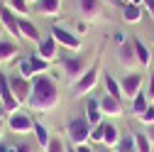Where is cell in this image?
Wrapping results in <instances>:
<instances>
[{
    "label": "cell",
    "instance_id": "obj_24",
    "mask_svg": "<svg viewBox=\"0 0 154 152\" xmlns=\"http://www.w3.org/2000/svg\"><path fill=\"white\" fill-rule=\"evenodd\" d=\"M25 59H27V64L32 66L34 76H42V74H44V71H49V66H51V62L42 59L39 54H29V56H25Z\"/></svg>",
    "mask_w": 154,
    "mask_h": 152
},
{
    "label": "cell",
    "instance_id": "obj_39",
    "mask_svg": "<svg viewBox=\"0 0 154 152\" xmlns=\"http://www.w3.org/2000/svg\"><path fill=\"white\" fill-rule=\"evenodd\" d=\"M0 152H10V147H8L5 142H0Z\"/></svg>",
    "mask_w": 154,
    "mask_h": 152
},
{
    "label": "cell",
    "instance_id": "obj_14",
    "mask_svg": "<svg viewBox=\"0 0 154 152\" xmlns=\"http://www.w3.org/2000/svg\"><path fill=\"white\" fill-rule=\"evenodd\" d=\"M83 118L91 123V128L93 125H98V123H103V110H100V101L98 98H88L86 101V106H83Z\"/></svg>",
    "mask_w": 154,
    "mask_h": 152
},
{
    "label": "cell",
    "instance_id": "obj_42",
    "mask_svg": "<svg viewBox=\"0 0 154 152\" xmlns=\"http://www.w3.org/2000/svg\"><path fill=\"white\" fill-rule=\"evenodd\" d=\"M0 138H3V118H0Z\"/></svg>",
    "mask_w": 154,
    "mask_h": 152
},
{
    "label": "cell",
    "instance_id": "obj_2",
    "mask_svg": "<svg viewBox=\"0 0 154 152\" xmlns=\"http://www.w3.org/2000/svg\"><path fill=\"white\" fill-rule=\"evenodd\" d=\"M98 81H100V66L93 64V66H88V71L81 76L79 81L71 84V96H73V98H83V96H88V93H91L95 86H98Z\"/></svg>",
    "mask_w": 154,
    "mask_h": 152
},
{
    "label": "cell",
    "instance_id": "obj_25",
    "mask_svg": "<svg viewBox=\"0 0 154 152\" xmlns=\"http://www.w3.org/2000/svg\"><path fill=\"white\" fill-rule=\"evenodd\" d=\"M149 106H152V103H149V98H147V93H137V96L130 101V110H132V116H137V118L142 116Z\"/></svg>",
    "mask_w": 154,
    "mask_h": 152
},
{
    "label": "cell",
    "instance_id": "obj_40",
    "mask_svg": "<svg viewBox=\"0 0 154 152\" xmlns=\"http://www.w3.org/2000/svg\"><path fill=\"white\" fill-rule=\"evenodd\" d=\"M125 3H132V5H142V0H125Z\"/></svg>",
    "mask_w": 154,
    "mask_h": 152
},
{
    "label": "cell",
    "instance_id": "obj_44",
    "mask_svg": "<svg viewBox=\"0 0 154 152\" xmlns=\"http://www.w3.org/2000/svg\"><path fill=\"white\" fill-rule=\"evenodd\" d=\"M112 3H118V0H112ZM120 3H122V5H125V0H120Z\"/></svg>",
    "mask_w": 154,
    "mask_h": 152
},
{
    "label": "cell",
    "instance_id": "obj_27",
    "mask_svg": "<svg viewBox=\"0 0 154 152\" xmlns=\"http://www.w3.org/2000/svg\"><path fill=\"white\" fill-rule=\"evenodd\" d=\"M115 152H137V142H134V135H122L120 138V145L115 147Z\"/></svg>",
    "mask_w": 154,
    "mask_h": 152
},
{
    "label": "cell",
    "instance_id": "obj_33",
    "mask_svg": "<svg viewBox=\"0 0 154 152\" xmlns=\"http://www.w3.org/2000/svg\"><path fill=\"white\" fill-rule=\"evenodd\" d=\"M15 145H17V152H37L32 142H15Z\"/></svg>",
    "mask_w": 154,
    "mask_h": 152
},
{
    "label": "cell",
    "instance_id": "obj_20",
    "mask_svg": "<svg viewBox=\"0 0 154 152\" xmlns=\"http://www.w3.org/2000/svg\"><path fill=\"white\" fill-rule=\"evenodd\" d=\"M132 44H134V54H137L140 66H142V69H149V64H152V54H149L147 44L140 40V37H132Z\"/></svg>",
    "mask_w": 154,
    "mask_h": 152
},
{
    "label": "cell",
    "instance_id": "obj_30",
    "mask_svg": "<svg viewBox=\"0 0 154 152\" xmlns=\"http://www.w3.org/2000/svg\"><path fill=\"white\" fill-rule=\"evenodd\" d=\"M44 152H69V147L64 145V140H61V138L51 135V140H49V145H47V150H44Z\"/></svg>",
    "mask_w": 154,
    "mask_h": 152
},
{
    "label": "cell",
    "instance_id": "obj_13",
    "mask_svg": "<svg viewBox=\"0 0 154 152\" xmlns=\"http://www.w3.org/2000/svg\"><path fill=\"white\" fill-rule=\"evenodd\" d=\"M37 54H39L42 59H47V62H54L56 56H59V42H56L51 34L44 37V40L37 44Z\"/></svg>",
    "mask_w": 154,
    "mask_h": 152
},
{
    "label": "cell",
    "instance_id": "obj_23",
    "mask_svg": "<svg viewBox=\"0 0 154 152\" xmlns=\"http://www.w3.org/2000/svg\"><path fill=\"white\" fill-rule=\"evenodd\" d=\"M32 132H34V142H37V147H42V150H47V145H49V140H51V132L42 125V123H37L34 120V128H32Z\"/></svg>",
    "mask_w": 154,
    "mask_h": 152
},
{
    "label": "cell",
    "instance_id": "obj_34",
    "mask_svg": "<svg viewBox=\"0 0 154 152\" xmlns=\"http://www.w3.org/2000/svg\"><path fill=\"white\" fill-rule=\"evenodd\" d=\"M112 40H115V42H118V47H120V44H125V42H127V34L118 30V32H112Z\"/></svg>",
    "mask_w": 154,
    "mask_h": 152
},
{
    "label": "cell",
    "instance_id": "obj_6",
    "mask_svg": "<svg viewBox=\"0 0 154 152\" xmlns=\"http://www.w3.org/2000/svg\"><path fill=\"white\" fill-rule=\"evenodd\" d=\"M8 84H10V88H12V93H15V98H17V103H27L29 101V93H32V81L29 79H25V76H20V74H8Z\"/></svg>",
    "mask_w": 154,
    "mask_h": 152
},
{
    "label": "cell",
    "instance_id": "obj_3",
    "mask_svg": "<svg viewBox=\"0 0 154 152\" xmlns=\"http://www.w3.org/2000/svg\"><path fill=\"white\" fill-rule=\"evenodd\" d=\"M91 123L86 118H73L69 125H66V138L73 147L79 145H91Z\"/></svg>",
    "mask_w": 154,
    "mask_h": 152
},
{
    "label": "cell",
    "instance_id": "obj_16",
    "mask_svg": "<svg viewBox=\"0 0 154 152\" xmlns=\"http://www.w3.org/2000/svg\"><path fill=\"white\" fill-rule=\"evenodd\" d=\"M32 10L42 17H56L61 10V0H37Z\"/></svg>",
    "mask_w": 154,
    "mask_h": 152
},
{
    "label": "cell",
    "instance_id": "obj_5",
    "mask_svg": "<svg viewBox=\"0 0 154 152\" xmlns=\"http://www.w3.org/2000/svg\"><path fill=\"white\" fill-rule=\"evenodd\" d=\"M61 69H64V74L69 76V84H73V81H79L81 76L88 71V59H83V56H64L61 59Z\"/></svg>",
    "mask_w": 154,
    "mask_h": 152
},
{
    "label": "cell",
    "instance_id": "obj_45",
    "mask_svg": "<svg viewBox=\"0 0 154 152\" xmlns=\"http://www.w3.org/2000/svg\"><path fill=\"white\" fill-rule=\"evenodd\" d=\"M29 3H37V0H29Z\"/></svg>",
    "mask_w": 154,
    "mask_h": 152
},
{
    "label": "cell",
    "instance_id": "obj_46",
    "mask_svg": "<svg viewBox=\"0 0 154 152\" xmlns=\"http://www.w3.org/2000/svg\"><path fill=\"white\" fill-rule=\"evenodd\" d=\"M152 44H154V37H152Z\"/></svg>",
    "mask_w": 154,
    "mask_h": 152
},
{
    "label": "cell",
    "instance_id": "obj_4",
    "mask_svg": "<svg viewBox=\"0 0 154 152\" xmlns=\"http://www.w3.org/2000/svg\"><path fill=\"white\" fill-rule=\"evenodd\" d=\"M49 34L59 42V47H66L69 52H81V47H83V40H81V37L76 34V32H69V30L61 27V25H51Z\"/></svg>",
    "mask_w": 154,
    "mask_h": 152
},
{
    "label": "cell",
    "instance_id": "obj_31",
    "mask_svg": "<svg viewBox=\"0 0 154 152\" xmlns=\"http://www.w3.org/2000/svg\"><path fill=\"white\" fill-rule=\"evenodd\" d=\"M140 123H142V125H144V128H147V125H152V123H154V103H152V106H149V108H147V110H144V113H142V116H140Z\"/></svg>",
    "mask_w": 154,
    "mask_h": 152
},
{
    "label": "cell",
    "instance_id": "obj_28",
    "mask_svg": "<svg viewBox=\"0 0 154 152\" xmlns=\"http://www.w3.org/2000/svg\"><path fill=\"white\" fill-rule=\"evenodd\" d=\"M103 135H105V123L93 125V130H91V145H103Z\"/></svg>",
    "mask_w": 154,
    "mask_h": 152
},
{
    "label": "cell",
    "instance_id": "obj_36",
    "mask_svg": "<svg viewBox=\"0 0 154 152\" xmlns=\"http://www.w3.org/2000/svg\"><path fill=\"white\" fill-rule=\"evenodd\" d=\"M69 152H93V147H91V145H79V147H73V145H71Z\"/></svg>",
    "mask_w": 154,
    "mask_h": 152
},
{
    "label": "cell",
    "instance_id": "obj_12",
    "mask_svg": "<svg viewBox=\"0 0 154 152\" xmlns=\"http://www.w3.org/2000/svg\"><path fill=\"white\" fill-rule=\"evenodd\" d=\"M118 62H120V66H125L127 71H132L134 64H140V62H137V54H134V44H132V40H127L125 44L118 47Z\"/></svg>",
    "mask_w": 154,
    "mask_h": 152
},
{
    "label": "cell",
    "instance_id": "obj_1",
    "mask_svg": "<svg viewBox=\"0 0 154 152\" xmlns=\"http://www.w3.org/2000/svg\"><path fill=\"white\" fill-rule=\"evenodd\" d=\"M59 98H61L59 96V86H56L54 79H49L47 74L32 79V93H29L27 106L34 113H51L56 106H59Z\"/></svg>",
    "mask_w": 154,
    "mask_h": 152
},
{
    "label": "cell",
    "instance_id": "obj_19",
    "mask_svg": "<svg viewBox=\"0 0 154 152\" xmlns=\"http://www.w3.org/2000/svg\"><path fill=\"white\" fill-rule=\"evenodd\" d=\"M142 15H144V8L142 5H132V3H125L122 5V22H127V25L142 22Z\"/></svg>",
    "mask_w": 154,
    "mask_h": 152
},
{
    "label": "cell",
    "instance_id": "obj_18",
    "mask_svg": "<svg viewBox=\"0 0 154 152\" xmlns=\"http://www.w3.org/2000/svg\"><path fill=\"white\" fill-rule=\"evenodd\" d=\"M17 54H20V47H17V42H12V40H0V64H10V62H15Z\"/></svg>",
    "mask_w": 154,
    "mask_h": 152
},
{
    "label": "cell",
    "instance_id": "obj_10",
    "mask_svg": "<svg viewBox=\"0 0 154 152\" xmlns=\"http://www.w3.org/2000/svg\"><path fill=\"white\" fill-rule=\"evenodd\" d=\"M0 103H3V108L8 113H17L20 110V103H17L15 93H12L10 84H8V74H0Z\"/></svg>",
    "mask_w": 154,
    "mask_h": 152
},
{
    "label": "cell",
    "instance_id": "obj_15",
    "mask_svg": "<svg viewBox=\"0 0 154 152\" xmlns=\"http://www.w3.org/2000/svg\"><path fill=\"white\" fill-rule=\"evenodd\" d=\"M103 10V0H79V12L81 17L88 22V20H95Z\"/></svg>",
    "mask_w": 154,
    "mask_h": 152
},
{
    "label": "cell",
    "instance_id": "obj_21",
    "mask_svg": "<svg viewBox=\"0 0 154 152\" xmlns=\"http://www.w3.org/2000/svg\"><path fill=\"white\" fill-rule=\"evenodd\" d=\"M103 84H105V91L110 93V96H115V98H125L122 96V88H120V81L115 79V76L110 74V71H103Z\"/></svg>",
    "mask_w": 154,
    "mask_h": 152
},
{
    "label": "cell",
    "instance_id": "obj_17",
    "mask_svg": "<svg viewBox=\"0 0 154 152\" xmlns=\"http://www.w3.org/2000/svg\"><path fill=\"white\" fill-rule=\"evenodd\" d=\"M20 34H22V40H27V42H37V44L42 42L39 27H37L29 17H20Z\"/></svg>",
    "mask_w": 154,
    "mask_h": 152
},
{
    "label": "cell",
    "instance_id": "obj_11",
    "mask_svg": "<svg viewBox=\"0 0 154 152\" xmlns=\"http://www.w3.org/2000/svg\"><path fill=\"white\" fill-rule=\"evenodd\" d=\"M98 101H100L103 116H110V118H120V116H125V106H122L120 98H115V96H110V93H105V96L98 98Z\"/></svg>",
    "mask_w": 154,
    "mask_h": 152
},
{
    "label": "cell",
    "instance_id": "obj_37",
    "mask_svg": "<svg viewBox=\"0 0 154 152\" xmlns=\"http://www.w3.org/2000/svg\"><path fill=\"white\" fill-rule=\"evenodd\" d=\"M86 30H88V22H86V20H81L79 25H76V34H79V37H81V34H83Z\"/></svg>",
    "mask_w": 154,
    "mask_h": 152
},
{
    "label": "cell",
    "instance_id": "obj_22",
    "mask_svg": "<svg viewBox=\"0 0 154 152\" xmlns=\"http://www.w3.org/2000/svg\"><path fill=\"white\" fill-rule=\"evenodd\" d=\"M120 130L115 128V125H110V123H105V135H103V145L108 147V150H115L120 145Z\"/></svg>",
    "mask_w": 154,
    "mask_h": 152
},
{
    "label": "cell",
    "instance_id": "obj_43",
    "mask_svg": "<svg viewBox=\"0 0 154 152\" xmlns=\"http://www.w3.org/2000/svg\"><path fill=\"white\" fill-rule=\"evenodd\" d=\"M100 152H112V150H108V147H105V150H100Z\"/></svg>",
    "mask_w": 154,
    "mask_h": 152
},
{
    "label": "cell",
    "instance_id": "obj_32",
    "mask_svg": "<svg viewBox=\"0 0 154 152\" xmlns=\"http://www.w3.org/2000/svg\"><path fill=\"white\" fill-rule=\"evenodd\" d=\"M147 98H149V103H154V71L149 74V84H147Z\"/></svg>",
    "mask_w": 154,
    "mask_h": 152
},
{
    "label": "cell",
    "instance_id": "obj_26",
    "mask_svg": "<svg viewBox=\"0 0 154 152\" xmlns=\"http://www.w3.org/2000/svg\"><path fill=\"white\" fill-rule=\"evenodd\" d=\"M17 17H25V15H29V0H8L5 3Z\"/></svg>",
    "mask_w": 154,
    "mask_h": 152
},
{
    "label": "cell",
    "instance_id": "obj_7",
    "mask_svg": "<svg viewBox=\"0 0 154 152\" xmlns=\"http://www.w3.org/2000/svg\"><path fill=\"white\" fill-rule=\"evenodd\" d=\"M142 84H144V76L137 71H127L122 79H120V88H122V96L127 101H132L137 93H142Z\"/></svg>",
    "mask_w": 154,
    "mask_h": 152
},
{
    "label": "cell",
    "instance_id": "obj_41",
    "mask_svg": "<svg viewBox=\"0 0 154 152\" xmlns=\"http://www.w3.org/2000/svg\"><path fill=\"white\" fill-rule=\"evenodd\" d=\"M3 34H5V27H3V22H0V40H3Z\"/></svg>",
    "mask_w": 154,
    "mask_h": 152
},
{
    "label": "cell",
    "instance_id": "obj_8",
    "mask_svg": "<svg viewBox=\"0 0 154 152\" xmlns=\"http://www.w3.org/2000/svg\"><path fill=\"white\" fill-rule=\"evenodd\" d=\"M8 128L15 132V135H27V132H32L34 128V120L27 116V113H10V118H8Z\"/></svg>",
    "mask_w": 154,
    "mask_h": 152
},
{
    "label": "cell",
    "instance_id": "obj_35",
    "mask_svg": "<svg viewBox=\"0 0 154 152\" xmlns=\"http://www.w3.org/2000/svg\"><path fill=\"white\" fill-rule=\"evenodd\" d=\"M142 8L152 15V20H154V0H142Z\"/></svg>",
    "mask_w": 154,
    "mask_h": 152
},
{
    "label": "cell",
    "instance_id": "obj_29",
    "mask_svg": "<svg viewBox=\"0 0 154 152\" xmlns=\"http://www.w3.org/2000/svg\"><path fill=\"white\" fill-rule=\"evenodd\" d=\"M134 135V142H137V152H152V142L147 140L144 132H132Z\"/></svg>",
    "mask_w": 154,
    "mask_h": 152
},
{
    "label": "cell",
    "instance_id": "obj_38",
    "mask_svg": "<svg viewBox=\"0 0 154 152\" xmlns=\"http://www.w3.org/2000/svg\"><path fill=\"white\" fill-rule=\"evenodd\" d=\"M144 135H147V140L154 145V123H152V125H147V132H144Z\"/></svg>",
    "mask_w": 154,
    "mask_h": 152
},
{
    "label": "cell",
    "instance_id": "obj_9",
    "mask_svg": "<svg viewBox=\"0 0 154 152\" xmlns=\"http://www.w3.org/2000/svg\"><path fill=\"white\" fill-rule=\"evenodd\" d=\"M0 22H3L5 32L15 37V42L17 40H22V34H20V17H17L8 5H0Z\"/></svg>",
    "mask_w": 154,
    "mask_h": 152
}]
</instances>
